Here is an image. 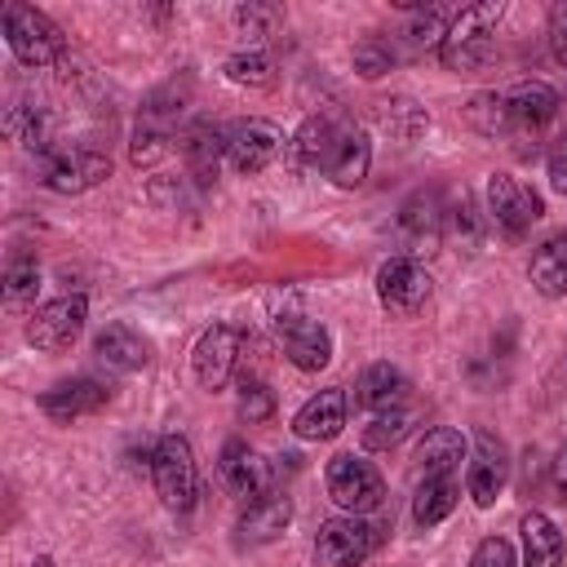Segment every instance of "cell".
Wrapping results in <instances>:
<instances>
[{
	"instance_id": "cell-39",
	"label": "cell",
	"mask_w": 567,
	"mask_h": 567,
	"mask_svg": "<svg viewBox=\"0 0 567 567\" xmlns=\"http://www.w3.org/2000/svg\"><path fill=\"white\" fill-rule=\"evenodd\" d=\"M549 186H554L558 195H567V133H563L558 151L549 155Z\"/></svg>"
},
{
	"instance_id": "cell-14",
	"label": "cell",
	"mask_w": 567,
	"mask_h": 567,
	"mask_svg": "<svg viewBox=\"0 0 567 567\" xmlns=\"http://www.w3.org/2000/svg\"><path fill=\"white\" fill-rule=\"evenodd\" d=\"M505 111H509V133L536 137L558 115V93L545 80H523L505 93Z\"/></svg>"
},
{
	"instance_id": "cell-41",
	"label": "cell",
	"mask_w": 567,
	"mask_h": 567,
	"mask_svg": "<svg viewBox=\"0 0 567 567\" xmlns=\"http://www.w3.org/2000/svg\"><path fill=\"white\" fill-rule=\"evenodd\" d=\"M554 483H558V492H567V443H563V452L554 461Z\"/></svg>"
},
{
	"instance_id": "cell-29",
	"label": "cell",
	"mask_w": 567,
	"mask_h": 567,
	"mask_svg": "<svg viewBox=\"0 0 567 567\" xmlns=\"http://www.w3.org/2000/svg\"><path fill=\"white\" fill-rule=\"evenodd\" d=\"M465 120H470L478 133H487V137H496V133H509L505 93H478V97H470V106H465Z\"/></svg>"
},
{
	"instance_id": "cell-26",
	"label": "cell",
	"mask_w": 567,
	"mask_h": 567,
	"mask_svg": "<svg viewBox=\"0 0 567 567\" xmlns=\"http://www.w3.org/2000/svg\"><path fill=\"white\" fill-rule=\"evenodd\" d=\"M456 496H461L456 474L421 478V483H416V496H412V518H416L421 527H434V523H443V518L456 509Z\"/></svg>"
},
{
	"instance_id": "cell-24",
	"label": "cell",
	"mask_w": 567,
	"mask_h": 567,
	"mask_svg": "<svg viewBox=\"0 0 567 567\" xmlns=\"http://www.w3.org/2000/svg\"><path fill=\"white\" fill-rule=\"evenodd\" d=\"M518 532H523V563L527 567H563V532L554 527L549 514H540V509L523 514Z\"/></svg>"
},
{
	"instance_id": "cell-7",
	"label": "cell",
	"mask_w": 567,
	"mask_h": 567,
	"mask_svg": "<svg viewBox=\"0 0 567 567\" xmlns=\"http://www.w3.org/2000/svg\"><path fill=\"white\" fill-rule=\"evenodd\" d=\"M377 545V527L359 514L328 518L315 536V567H359Z\"/></svg>"
},
{
	"instance_id": "cell-10",
	"label": "cell",
	"mask_w": 567,
	"mask_h": 567,
	"mask_svg": "<svg viewBox=\"0 0 567 567\" xmlns=\"http://www.w3.org/2000/svg\"><path fill=\"white\" fill-rule=\"evenodd\" d=\"M239 354H244V332H239V328H230V323L208 328V332L195 341V354H190L195 381H199L204 390H221V385L235 377Z\"/></svg>"
},
{
	"instance_id": "cell-6",
	"label": "cell",
	"mask_w": 567,
	"mask_h": 567,
	"mask_svg": "<svg viewBox=\"0 0 567 567\" xmlns=\"http://www.w3.org/2000/svg\"><path fill=\"white\" fill-rule=\"evenodd\" d=\"M84 319H89V297H84V292L53 297V301H44L40 310H31V319H27V341H31L35 350H66V346L84 332Z\"/></svg>"
},
{
	"instance_id": "cell-9",
	"label": "cell",
	"mask_w": 567,
	"mask_h": 567,
	"mask_svg": "<svg viewBox=\"0 0 567 567\" xmlns=\"http://www.w3.org/2000/svg\"><path fill=\"white\" fill-rule=\"evenodd\" d=\"M284 151V133L270 124V120H239L226 128V159L235 173H261L279 159Z\"/></svg>"
},
{
	"instance_id": "cell-1",
	"label": "cell",
	"mask_w": 567,
	"mask_h": 567,
	"mask_svg": "<svg viewBox=\"0 0 567 567\" xmlns=\"http://www.w3.org/2000/svg\"><path fill=\"white\" fill-rule=\"evenodd\" d=\"M496 22H501V4H474V9H461L447 27V40L439 49L443 66L465 75V71H478L487 58H492V44H496Z\"/></svg>"
},
{
	"instance_id": "cell-3",
	"label": "cell",
	"mask_w": 567,
	"mask_h": 567,
	"mask_svg": "<svg viewBox=\"0 0 567 567\" xmlns=\"http://www.w3.org/2000/svg\"><path fill=\"white\" fill-rule=\"evenodd\" d=\"M328 496L346 509V514H372L385 501V483L381 470L354 452H341L328 461Z\"/></svg>"
},
{
	"instance_id": "cell-23",
	"label": "cell",
	"mask_w": 567,
	"mask_h": 567,
	"mask_svg": "<svg viewBox=\"0 0 567 567\" xmlns=\"http://www.w3.org/2000/svg\"><path fill=\"white\" fill-rule=\"evenodd\" d=\"M368 164H372V142L354 128V124H346L341 128V137H337V151H332V159H328V177L337 182V186H359L363 177H368Z\"/></svg>"
},
{
	"instance_id": "cell-19",
	"label": "cell",
	"mask_w": 567,
	"mask_h": 567,
	"mask_svg": "<svg viewBox=\"0 0 567 567\" xmlns=\"http://www.w3.org/2000/svg\"><path fill=\"white\" fill-rule=\"evenodd\" d=\"M106 399H111V390H106L102 381L80 377V381H66V385L44 390V394H40V408H44L53 421H75V416H84V412H97Z\"/></svg>"
},
{
	"instance_id": "cell-28",
	"label": "cell",
	"mask_w": 567,
	"mask_h": 567,
	"mask_svg": "<svg viewBox=\"0 0 567 567\" xmlns=\"http://www.w3.org/2000/svg\"><path fill=\"white\" fill-rule=\"evenodd\" d=\"M182 155H186V168L190 177L208 182L217 173V159L226 155V133L217 124H195L186 137H182Z\"/></svg>"
},
{
	"instance_id": "cell-25",
	"label": "cell",
	"mask_w": 567,
	"mask_h": 567,
	"mask_svg": "<svg viewBox=\"0 0 567 567\" xmlns=\"http://www.w3.org/2000/svg\"><path fill=\"white\" fill-rule=\"evenodd\" d=\"M93 350H97V359H102L111 372H137V368L151 359L146 341H142L128 323H111V328H102L97 341H93Z\"/></svg>"
},
{
	"instance_id": "cell-35",
	"label": "cell",
	"mask_w": 567,
	"mask_h": 567,
	"mask_svg": "<svg viewBox=\"0 0 567 567\" xmlns=\"http://www.w3.org/2000/svg\"><path fill=\"white\" fill-rule=\"evenodd\" d=\"M390 66H394L390 44H381V40H359V44H354V71H359L363 80H377V75H385Z\"/></svg>"
},
{
	"instance_id": "cell-37",
	"label": "cell",
	"mask_w": 567,
	"mask_h": 567,
	"mask_svg": "<svg viewBox=\"0 0 567 567\" xmlns=\"http://www.w3.org/2000/svg\"><path fill=\"white\" fill-rule=\"evenodd\" d=\"M470 567H518V563H514V545H509L505 536H487V540L474 549Z\"/></svg>"
},
{
	"instance_id": "cell-18",
	"label": "cell",
	"mask_w": 567,
	"mask_h": 567,
	"mask_svg": "<svg viewBox=\"0 0 567 567\" xmlns=\"http://www.w3.org/2000/svg\"><path fill=\"white\" fill-rule=\"evenodd\" d=\"M461 456H465V439H461V430H452V425H434V430H425V434L416 439L412 465H416L421 478H434V474H456Z\"/></svg>"
},
{
	"instance_id": "cell-8",
	"label": "cell",
	"mask_w": 567,
	"mask_h": 567,
	"mask_svg": "<svg viewBox=\"0 0 567 567\" xmlns=\"http://www.w3.org/2000/svg\"><path fill=\"white\" fill-rule=\"evenodd\" d=\"M430 288H434V279H430V270L425 266H416L412 257H390L381 270H377V297H381V306L390 310V315H416L425 301H430Z\"/></svg>"
},
{
	"instance_id": "cell-2",
	"label": "cell",
	"mask_w": 567,
	"mask_h": 567,
	"mask_svg": "<svg viewBox=\"0 0 567 567\" xmlns=\"http://www.w3.org/2000/svg\"><path fill=\"white\" fill-rule=\"evenodd\" d=\"M151 483L159 492V501L168 509H190L199 496V470H195V452L182 434H164L151 447Z\"/></svg>"
},
{
	"instance_id": "cell-42",
	"label": "cell",
	"mask_w": 567,
	"mask_h": 567,
	"mask_svg": "<svg viewBox=\"0 0 567 567\" xmlns=\"http://www.w3.org/2000/svg\"><path fill=\"white\" fill-rule=\"evenodd\" d=\"M31 567H53V563H49V558H35V563H31Z\"/></svg>"
},
{
	"instance_id": "cell-20",
	"label": "cell",
	"mask_w": 567,
	"mask_h": 567,
	"mask_svg": "<svg viewBox=\"0 0 567 567\" xmlns=\"http://www.w3.org/2000/svg\"><path fill=\"white\" fill-rule=\"evenodd\" d=\"M341 425H346V394H341V390H319V394L306 399L301 412L292 416L297 439H310V443L332 439Z\"/></svg>"
},
{
	"instance_id": "cell-22",
	"label": "cell",
	"mask_w": 567,
	"mask_h": 567,
	"mask_svg": "<svg viewBox=\"0 0 567 567\" xmlns=\"http://www.w3.org/2000/svg\"><path fill=\"white\" fill-rule=\"evenodd\" d=\"M341 128H346V124L332 120V115H310V120L297 128V137H292V159H297L301 168H328Z\"/></svg>"
},
{
	"instance_id": "cell-31",
	"label": "cell",
	"mask_w": 567,
	"mask_h": 567,
	"mask_svg": "<svg viewBox=\"0 0 567 567\" xmlns=\"http://www.w3.org/2000/svg\"><path fill=\"white\" fill-rule=\"evenodd\" d=\"M408 425H412V416H408L403 408L377 412V416L363 425V447H372V452H381V447H394V443L408 434Z\"/></svg>"
},
{
	"instance_id": "cell-30",
	"label": "cell",
	"mask_w": 567,
	"mask_h": 567,
	"mask_svg": "<svg viewBox=\"0 0 567 567\" xmlns=\"http://www.w3.org/2000/svg\"><path fill=\"white\" fill-rule=\"evenodd\" d=\"M412 13H416V18H412L408 31H403L408 44H412V49H443L447 27H452L447 13H443V9H412Z\"/></svg>"
},
{
	"instance_id": "cell-27",
	"label": "cell",
	"mask_w": 567,
	"mask_h": 567,
	"mask_svg": "<svg viewBox=\"0 0 567 567\" xmlns=\"http://www.w3.org/2000/svg\"><path fill=\"white\" fill-rule=\"evenodd\" d=\"M532 284L545 297H563L567 292V230L549 235L536 252H532Z\"/></svg>"
},
{
	"instance_id": "cell-34",
	"label": "cell",
	"mask_w": 567,
	"mask_h": 567,
	"mask_svg": "<svg viewBox=\"0 0 567 567\" xmlns=\"http://www.w3.org/2000/svg\"><path fill=\"white\" fill-rule=\"evenodd\" d=\"M403 230H412V235H434L439 230V199L434 195H412L408 204H403Z\"/></svg>"
},
{
	"instance_id": "cell-15",
	"label": "cell",
	"mask_w": 567,
	"mask_h": 567,
	"mask_svg": "<svg viewBox=\"0 0 567 567\" xmlns=\"http://www.w3.org/2000/svg\"><path fill=\"white\" fill-rule=\"evenodd\" d=\"M217 474H221V483H226L235 496H244V501H257V496L270 492V470H266V461H261L248 443H239V439H230V443L221 447Z\"/></svg>"
},
{
	"instance_id": "cell-12",
	"label": "cell",
	"mask_w": 567,
	"mask_h": 567,
	"mask_svg": "<svg viewBox=\"0 0 567 567\" xmlns=\"http://www.w3.org/2000/svg\"><path fill=\"white\" fill-rule=\"evenodd\" d=\"M275 332H279V346L284 354L292 359V368L301 372H319L328 359H332V337L323 323L306 319V315H284L275 319Z\"/></svg>"
},
{
	"instance_id": "cell-38",
	"label": "cell",
	"mask_w": 567,
	"mask_h": 567,
	"mask_svg": "<svg viewBox=\"0 0 567 567\" xmlns=\"http://www.w3.org/2000/svg\"><path fill=\"white\" fill-rule=\"evenodd\" d=\"M549 44H554L558 66L567 71V4H554V13H549Z\"/></svg>"
},
{
	"instance_id": "cell-16",
	"label": "cell",
	"mask_w": 567,
	"mask_h": 567,
	"mask_svg": "<svg viewBox=\"0 0 567 567\" xmlns=\"http://www.w3.org/2000/svg\"><path fill=\"white\" fill-rule=\"evenodd\" d=\"M505 478H509L505 443H501L496 434L478 430V439H474V461H470V478H465V483H470V496H474V505H492V501L501 496Z\"/></svg>"
},
{
	"instance_id": "cell-4",
	"label": "cell",
	"mask_w": 567,
	"mask_h": 567,
	"mask_svg": "<svg viewBox=\"0 0 567 567\" xmlns=\"http://www.w3.org/2000/svg\"><path fill=\"white\" fill-rule=\"evenodd\" d=\"M4 40L18 62L27 66H49L62 58V31L31 4H9L4 9Z\"/></svg>"
},
{
	"instance_id": "cell-36",
	"label": "cell",
	"mask_w": 567,
	"mask_h": 567,
	"mask_svg": "<svg viewBox=\"0 0 567 567\" xmlns=\"http://www.w3.org/2000/svg\"><path fill=\"white\" fill-rule=\"evenodd\" d=\"M275 412V394L261 385V381H244V394H239V416L252 425V421H266Z\"/></svg>"
},
{
	"instance_id": "cell-13",
	"label": "cell",
	"mask_w": 567,
	"mask_h": 567,
	"mask_svg": "<svg viewBox=\"0 0 567 567\" xmlns=\"http://www.w3.org/2000/svg\"><path fill=\"white\" fill-rule=\"evenodd\" d=\"M177 111H182V102H164V93H155V97L142 106V115H137V124H133V164H137V168H142V164H159V159L168 155Z\"/></svg>"
},
{
	"instance_id": "cell-32",
	"label": "cell",
	"mask_w": 567,
	"mask_h": 567,
	"mask_svg": "<svg viewBox=\"0 0 567 567\" xmlns=\"http://www.w3.org/2000/svg\"><path fill=\"white\" fill-rule=\"evenodd\" d=\"M226 75H230V84H244V89H270L275 84V66L266 53H235L226 62Z\"/></svg>"
},
{
	"instance_id": "cell-11",
	"label": "cell",
	"mask_w": 567,
	"mask_h": 567,
	"mask_svg": "<svg viewBox=\"0 0 567 567\" xmlns=\"http://www.w3.org/2000/svg\"><path fill=\"white\" fill-rule=\"evenodd\" d=\"M487 213H492V221H496L509 239H523V235L532 230V221L540 217V195L527 190L518 177L496 173V177L487 182Z\"/></svg>"
},
{
	"instance_id": "cell-33",
	"label": "cell",
	"mask_w": 567,
	"mask_h": 567,
	"mask_svg": "<svg viewBox=\"0 0 567 567\" xmlns=\"http://www.w3.org/2000/svg\"><path fill=\"white\" fill-rule=\"evenodd\" d=\"M35 288H40V270H35V261H31V257L9 261V275H4V301H9V306H22V301L35 297Z\"/></svg>"
},
{
	"instance_id": "cell-40",
	"label": "cell",
	"mask_w": 567,
	"mask_h": 567,
	"mask_svg": "<svg viewBox=\"0 0 567 567\" xmlns=\"http://www.w3.org/2000/svg\"><path fill=\"white\" fill-rule=\"evenodd\" d=\"M279 13L275 9H239V22L252 31V35H266V22H275Z\"/></svg>"
},
{
	"instance_id": "cell-5",
	"label": "cell",
	"mask_w": 567,
	"mask_h": 567,
	"mask_svg": "<svg viewBox=\"0 0 567 567\" xmlns=\"http://www.w3.org/2000/svg\"><path fill=\"white\" fill-rule=\"evenodd\" d=\"M111 173V159L93 146H58L40 155V182L58 195H80Z\"/></svg>"
},
{
	"instance_id": "cell-21",
	"label": "cell",
	"mask_w": 567,
	"mask_h": 567,
	"mask_svg": "<svg viewBox=\"0 0 567 567\" xmlns=\"http://www.w3.org/2000/svg\"><path fill=\"white\" fill-rule=\"evenodd\" d=\"M403 394H408V377H403L394 363H372V368H363L359 381H354V399H359V408H368V412H390V408L403 403Z\"/></svg>"
},
{
	"instance_id": "cell-17",
	"label": "cell",
	"mask_w": 567,
	"mask_h": 567,
	"mask_svg": "<svg viewBox=\"0 0 567 567\" xmlns=\"http://www.w3.org/2000/svg\"><path fill=\"white\" fill-rule=\"evenodd\" d=\"M288 523H292V501L284 492H266V496H257V501L244 505V514H239V540L244 545H266Z\"/></svg>"
}]
</instances>
